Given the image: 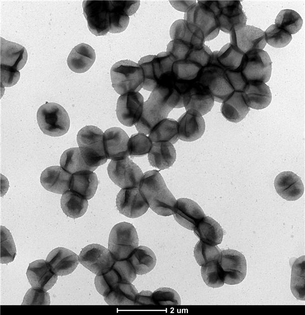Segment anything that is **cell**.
I'll use <instances>...</instances> for the list:
<instances>
[{
	"mask_svg": "<svg viewBox=\"0 0 305 315\" xmlns=\"http://www.w3.org/2000/svg\"><path fill=\"white\" fill-rule=\"evenodd\" d=\"M139 188L156 213L164 216L174 214L177 200L158 171L150 170L143 174Z\"/></svg>",
	"mask_w": 305,
	"mask_h": 315,
	"instance_id": "1",
	"label": "cell"
},
{
	"mask_svg": "<svg viewBox=\"0 0 305 315\" xmlns=\"http://www.w3.org/2000/svg\"><path fill=\"white\" fill-rule=\"evenodd\" d=\"M77 141L86 163L95 170L105 163L107 157L104 143V133L98 127L87 125L78 133Z\"/></svg>",
	"mask_w": 305,
	"mask_h": 315,
	"instance_id": "2",
	"label": "cell"
},
{
	"mask_svg": "<svg viewBox=\"0 0 305 315\" xmlns=\"http://www.w3.org/2000/svg\"><path fill=\"white\" fill-rule=\"evenodd\" d=\"M112 87L120 95L138 92L144 85L141 67L130 60H122L113 65L110 71Z\"/></svg>",
	"mask_w": 305,
	"mask_h": 315,
	"instance_id": "3",
	"label": "cell"
},
{
	"mask_svg": "<svg viewBox=\"0 0 305 315\" xmlns=\"http://www.w3.org/2000/svg\"><path fill=\"white\" fill-rule=\"evenodd\" d=\"M217 52H213L211 60L201 69L197 81L209 88L215 101L222 103L234 91L226 77V70L217 60Z\"/></svg>",
	"mask_w": 305,
	"mask_h": 315,
	"instance_id": "4",
	"label": "cell"
},
{
	"mask_svg": "<svg viewBox=\"0 0 305 315\" xmlns=\"http://www.w3.org/2000/svg\"><path fill=\"white\" fill-rule=\"evenodd\" d=\"M172 109L164 93L159 88H155L144 103L142 115L135 124L137 130L149 134L156 124L167 118Z\"/></svg>",
	"mask_w": 305,
	"mask_h": 315,
	"instance_id": "5",
	"label": "cell"
},
{
	"mask_svg": "<svg viewBox=\"0 0 305 315\" xmlns=\"http://www.w3.org/2000/svg\"><path fill=\"white\" fill-rule=\"evenodd\" d=\"M38 124L45 134L59 137L65 134L70 128V121L66 110L56 103L42 105L37 114Z\"/></svg>",
	"mask_w": 305,
	"mask_h": 315,
	"instance_id": "6",
	"label": "cell"
},
{
	"mask_svg": "<svg viewBox=\"0 0 305 315\" xmlns=\"http://www.w3.org/2000/svg\"><path fill=\"white\" fill-rule=\"evenodd\" d=\"M137 231L131 223L122 222L112 229L108 240V249L115 260L127 259L138 246Z\"/></svg>",
	"mask_w": 305,
	"mask_h": 315,
	"instance_id": "7",
	"label": "cell"
},
{
	"mask_svg": "<svg viewBox=\"0 0 305 315\" xmlns=\"http://www.w3.org/2000/svg\"><path fill=\"white\" fill-rule=\"evenodd\" d=\"M184 20L200 31L204 42L211 41L219 34L220 28L209 1H198L184 14Z\"/></svg>",
	"mask_w": 305,
	"mask_h": 315,
	"instance_id": "8",
	"label": "cell"
},
{
	"mask_svg": "<svg viewBox=\"0 0 305 315\" xmlns=\"http://www.w3.org/2000/svg\"><path fill=\"white\" fill-rule=\"evenodd\" d=\"M239 68L247 83L252 81L265 83L271 76L272 62L266 52L255 50L244 54Z\"/></svg>",
	"mask_w": 305,
	"mask_h": 315,
	"instance_id": "9",
	"label": "cell"
},
{
	"mask_svg": "<svg viewBox=\"0 0 305 315\" xmlns=\"http://www.w3.org/2000/svg\"><path fill=\"white\" fill-rule=\"evenodd\" d=\"M209 3L222 32L229 34L234 26L246 24L247 18L240 1H209Z\"/></svg>",
	"mask_w": 305,
	"mask_h": 315,
	"instance_id": "10",
	"label": "cell"
},
{
	"mask_svg": "<svg viewBox=\"0 0 305 315\" xmlns=\"http://www.w3.org/2000/svg\"><path fill=\"white\" fill-rule=\"evenodd\" d=\"M107 171L111 180L122 189L139 187L143 175L140 167L128 157L112 160Z\"/></svg>",
	"mask_w": 305,
	"mask_h": 315,
	"instance_id": "11",
	"label": "cell"
},
{
	"mask_svg": "<svg viewBox=\"0 0 305 315\" xmlns=\"http://www.w3.org/2000/svg\"><path fill=\"white\" fill-rule=\"evenodd\" d=\"M84 15L90 31L97 36L109 32L110 1H84Z\"/></svg>",
	"mask_w": 305,
	"mask_h": 315,
	"instance_id": "12",
	"label": "cell"
},
{
	"mask_svg": "<svg viewBox=\"0 0 305 315\" xmlns=\"http://www.w3.org/2000/svg\"><path fill=\"white\" fill-rule=\"evenodd\" d=\"M230 44L244 54L255 50H263L266 46L264 32L253 26L240 24L230 33Z\"/></svg>",
	"mask_w": 305,
	"mask_h": 315,
	"instance_id": "13",
	"label": "cell"
},
{
	"mask_svg": "<svg viewBox=\"0 0 305 315\" xmlns=\"http://www.w3.org/2000/svg\"><path fill=\"white\" fill-rule=\"evenodd\" d=\"M80 263L96 275L104 273L113 266L115 260L109 249L98 244H91L82 249Z\"/></svg>",
	"mask_w": 305,
	"mask_h": 315,
	"instance_id": "14",
	"label": "cell"
},
{
	"mask_svg": "<svg viewBox=\"0 0 305 315\" xmlns=\"http://www.w3.org/2000/svg\"><path fill=\"white\" fill-rule=\"evenodd\" d=\"M219 262L223 272L224 283L236 284L245 278L247 264L244 255L241 252L231 249L223 250Z\"/></svg>",
	"mask_w": 305,
	"mask_h": 315,
	"instance_id": "15",
	"label": "cell"
},
{
	"mask_svg": "<svg viewBox=\"0 0 305 315\" xmlns=\"http://www.w3.org/2000/svg\"><path fill=\"white\" fill-rule=\"evenodd\" d=\"M144 99L139 92L121 95L116 106V115L123 125L132 127L138 122L143 112Z\"/></svg>",
	"mask_w": 305,
	"mask_h": 315,
	"instance_id": "16",
	"label": "cell"
},
{
	"mask_svg": "<svg viewBox=\"0 0 305 315\" xmlns=\"http://www.w3.org/2000/svg\"><path fill=\"white\" fill-rule=\"evenodd\" d=\"M116 206L120 213L131 218L143 215L149 207L139 187L121 189L117 196Z\"/></svg>",
	"mask_w": 305,
	"mask_h": 315,
	"instance_id": "17",
	"label": "cell"
},
{
	"mask_svg": "<svg viewBox=\"0 0 305 315\" xmlns=\"http://www.w3.org/2000/svg\"><path fill=\"white\" fill-rule=\"evenodd\" d=\"M138 64L143 71L144 81L143 88L149 91H152L158 86L161 80L169 71L168 63L160 53L157 55L143 57Z\"/></svg>",
	"mask_w": 305,
	"mask_h": 315,
	"instance_id": "18",
	"label": "cell"
},
{
	"mask_svg": "<svg viewBox=\"0 0 305 315\" xmlns=\"http://www.w3.org/2000/svg\"><path fill=\"white\" fill-rule=\"evenodd\" d=\"M214 101V97L209 88L197 81L190 85L183 96V106L185 110L196 111L202 116L211 111Z\"/></svg>",
	"mask_w": 305,
	"mask_h": 315,
	"instance_id": "19",
	"label": "cell"
},
{
	"mask_svg": "<svg viewBox=\"0 0 305 315\" xmlns=\"http://www.w3.org/2000/svg\"><path fill=\"white\" fill-rule=\"evenodd\" d=\"M140 1H110V29L111 33H119L127 28L129 16L135 14Z\"/></svg>",
	"mask_w": 305,
	"mask_h": 315,
	"instance_id": "20",
	"label": "cell"
},
{
	"mask_svg": "<svg viewBox=\"0 0 305 315\" xmlns=\"http://www.w3.org/2000/svg\"><path fill=\"white\" fill-rule=\"evenodd\" d=\"M178 138L191 142L200 138L205 129V121L197 111H186L178 119Z\"/></svg>",
	"mask_w": 305,
	"mask_h": 315,
	"instance_id": "21",
	"label": "cell"
},
{
	"mask_svg": "<svg viewBox=\"0 0 305 315\" xmlns=\"http://www.w3.org/2000/svg\"><path fill=\"white\" fill-rule=\"evenodd\" d=\"M129 138L122 129L112 127L104 134V143L108 159L113 160L122 159L129 155L128 143Z\"/></svg>",
	"mask_w": 305,
	"mask_h": 315,
	"instance_id": "22",
	"label": "cell"
},
{
	"mask_svg": "<svg viewBox=\"0 0 305 315\" xmlns=\"http://www.w3.org/2000/svg\"><path fill=\"white\" fill-rule=\"evenodd\" d=\"M173 216L179 224L191 230H193L205 216L203 210L196 202L185 198L177 200Z\"/></svg>",
	"mask_w": 305,
	"mask_h": 315,
	"instance_id": "23",
	"label": "cell"
},
{
	"mask_svg": "<svg viewBox=\"0 0 305 315\" xmlns=\"http://www.w3.org/2000/svg\"><path fill=\"white\" fill-rule=\"evenodd\" d=\"M46 262L57 275L64 276L73 272L79 263V257L71 250L62 247L52 250Z\"/></svg>",
	"mask_w": 305,
	"mask_h": 315,
	"instance_id": "24",
	"label": "cell"
},
{
	"mask_svg": "<svg viewBox=\"0 0 305 315\" xmlns=\"http://www.w3.org/2000/svg\"><path fill=\"white\" fill-rule=\"evenodd\" d=\"M26 274L32 287L46 291L54 285L58 279L57 275L44 259L30 263Z\"/></svg>",
	"mask_w": 305,
	"mask_h": 315,
	"instance_id": "25",
	"label": "cell"
},
{
	"mask_svg": "<svg viewBox=\"0 0 305 315\" xmlns=\"http://www.w3.org/2000/svg\"><path fill=\"white\" fill-rule=\"evenodd\" d=\"M275 189L278 194L288 201H294L303 194L304 187L300 178L291 171H283L275 177Z\"/></svg>",
	"mask_w": 305,
	"mask_h": 315,
	"instance_id": "26",
	"label": "cell"
},
{
	"mask_svg": "<svg viewBox=\"0 0 305 315\" xmlns=\"http://www.w3.org/2000/svg\"><path fill=\"white\" fill-rule=\"evenodd\" d=\"M72 175L62 167L51 166L42 172L40 181L47 190L63 194L70 189Z\"/></svg>",
	"mask_w": 305,
	"mask_h": 315,
	"instance_id": "27",
	"label": "cell"
},
{
	"mask_svg": "<svg viewBox=\"0 0 305 315\" xmlns=\"http://www.w3.org/2000/svg\"><path fill=\"white\" fill-rule=\"evenodd\" d=\"M242 94L248 107L257 110L267 107L272 98L269 87L262 82H248Z\"/></svg>",
	"mask_w": 305,
	"mask_h": 315,
	"instance_id": "28",
	"label": "cell"
},
{
	"mask_svg": "<svg viewBox=\"0 0 305 315\" xmlns=\"http://www.w3.org/2000/svg\"><path fill=\"white\" fill-rule=\"evenodd\" d=\"M95 59L94 49L88 44L81 43L72 50L67 59V64L72 71L83 73L91 67Z\"/></svg>",
	"mask_w": 305,
	"mask_h": 315,
	"instance_id": "29",
	"label": "cell"
},
{
	"mask_svg": "<svg viewBox=\"0 0 305 315\" xmlns=\"http://www.w3.org/2000/svg\"><path fill=\"white\" fill-rule=\"evenodd\" d=\"M28 59L23 46L1 37V65L14 67L19 71L25 65Z\"/></svg>",
	"mask_w": 305,
	"mask_h": 315,
	"instance_id": "30",
	"label": "cell"
},
{
	"mask_svg": "<svg viewBox=\"0 0 305 315\" xmlns=\"http://www.w3.org/2000/svg\"><path fill=\"white\" fill-rule=\"evenodd\" d=\"M148 157L152 166L163 170L173 165L176 158V150L169 142H153Z\"/></svg>",
	"mask_w": 305,
	"mask_h": 315,
	"instance_id": "31",
	"label": "cell"
},
{
	"mask_svg": "<svg viewBox=\"0 0 305 315\" xmlns=\"http://www.w3.org/2000/svg\"><path fill=\"white\" fill-rule=\"evenodd\" d=\"M250 110L246 105L242 92L234 91L222 102L221 113L228 121L235 123L242 120Z\"/></svg>",
	"mask_w": 305,
	"mask_h": 315,
	"instance_id": "32",
	"label": "cell"
},
{
	"mask_svg": "<svg viewBox=\"0 0 305 315\" xmlns=\"http://www.w3.org/2000/svg\"><path fill=\"white\" fill-rule=\"evenodd\" d=\"M98 184V178L95 173L90 170H83L72 174L70 190L89 200L94 196Z\"/></svg>",
	"mask_w": 305,
	"mask_h": 315,
	"instance_id": "33",
	"label": "cell"
},
{
	"mask_svg": "<svg viewBox=\"0 0 305 315\" xmlns=\"http://www.w3.org/2000/svg\"><path fill=\"white\" fill-rule=\"evenodd\" d=\"M170 36L172 40H180L194 46L204 44L202 32L184 19L178 20L172 24Z\"/></svg>",
	"mask_w": 305,
	"mask_h": 315,
	"instance_id": "34",
	"label": "cell"
},
{
	"mask_svg": "<svg viewBox=\"0 0 305 315\" xmlns=\"http://www.w3.org/2000/svg\"><path fill=\"white\" fill-rule=\"evenodd\" d=\"M193 230L200 240L209 245L216 246L222 241L223 229L216 220L210 216H204Z\"/></svg>",
	"mask_w": 305,
	"mask_h": 315,
	"instance_id": "35",
	"label": "cell"
},
{
	"mask_svg": "<svg viewBox=\"0 0 305 315\" xmlns=\"http://www.w3.org/2000/svg\"><path fill=\"white\" fill-rule=\"evenodd\" d=\"M127 259L132 264L136 274L139 275L145 274L151 271L156 263L154 253L145 246L136 248Z\"/></svg>",
	"mask_w": 305,
	"mask_h": 315,
	"instance_id": "36",
	"label": "cell"
},
{
	"mask_svg": "<svg viewBox=\"0 0 305 315\" xmlns=\"http://www.w3.org/2000/svg\"><path fill=\"white\" fill-rule=\"evenodd\" d=\"M88 202L79 193L68 190L63 194L61 206L64 213L72 218L82 216L88 208Z\"/></svg>",
	"mask_w": 305,
	"mask_h": 315,
	"instance_id": "37",
	"label": "cell"
},
{
	"mask_svg": "<svg viewBox=\"0 0 305 315\" xmlns=\"http://www.w3.org/2000/svg\"><path fill=\"white\" fill-rule=\"evenodd\" d=\"M137 294V290L132 283L121 281L104 298L110 305H133Z\"/></svg>",
	"mask_w": 305,
	"mask_h": 315,
	"instance_id": "38",
	"label": "cell"
},
{
	"mask_svg": "<svg viewBox=\"0 0 305 315\" xmlns=\"http://www.w3.org/2000/svg\"><path fill=\"white\" fill-rule=\"evenodd\" d=\"M149 135L152 142H169L173 144L179 139L178 122L173 119H164L154 126Z\"/></svg>",
	"mask_w": 305,
	"mask_h": 315,
	"instance_id": "39",
	"label": "cell"
},
{
	"mask_svg": "<svg viewBox=\"0 0 305 315\" xmlns=\"http://www.w3.org/2000/svg\"><path fill=\"white\" fill-rule=\"evenodd\" d=\"M60 165L64 170L71 174L83 170H95L86 163L78 147L71 148L65 151L61 157Z\"/></svg>",
	"mask_w": 305,
	"mask_h": 315,
	"instance_id": "40",
	"label": "cell"
},
{
	"mask_svg": "<svg viewBox=\"0 0 305 315\" xmlns=\"http://www.w3.org/2000/svg\"><path fill=\"white\" fill-rule=\"evenodd\" d=\"M303 21L300 16L295 11L285 9L277 15L275 25L290 35L296 34L301 28Z\"/></svg>",
	"mask_w": 305,
	"mask_h": 315,
	"instance_id": "41",
	"label": "cell"
},
{
	"mask_svg": "<svg viewBox=\"0 0 305 315\" xmlns=\"http://www.w3.org/2000/svg\"><path fill=\"white\" fill-rule=\"evenodd\" d=\"M243 55L230 43H227L217 52V58L226 70H235L240 67Z\"/></svg>",
	"mask_w": 305,
	"mask_h": 315,
	"instance_id": "42",
	"label": "cell"
},
{
	"mask_svg": "<svg viewBox=\"0 0 305 315\" xmlns=\"http://www.w3.org/2000/svg\"><path fill=\"white\" fill-rule=\"evenodd\" d=\"M304 256L294 262L291 270L290 288L297 299L304 300Z\"/></svg>",
	"mask_w": 305,
	"mask_h": 315,
	"instance_id": "43",
	"label": "cell"
},
{
	"mask_svg": "<svg viewBox=\"0 0 305 315\" xmlns=\"http://www.w3.org/2000/svg\"><path fill=\"white\" fill-rule=\"evenodd\" d=\"M201 273L203 281L209 287H220L224 284L223 272L218 260L202 265Z\"/></svg>",
	"mask_w": 305,
	"mask_h": 315,
	"instance_id": "44",
	"label": "cell"
},
{
	"mask_svg": "<svg viewBox=\"0 0 305 315\" xmlns=\"http://www.w3.org/2000/svg\"><path fill=\"white\" fill-rule=\"evenodd\" d=\"M121 281L122 280L120 276L117 271L112 267L106 272L96 276L95 285L98 292L104 297Z\"/></svg>",
	"mask_w": 305,
	"mask_h": 315,
	"instance_id": "45",
	"label": "cell"
},
{
	"mask_svg": "<svg viewBox=\"0 0 305 315\" xmlns=\"http://www.w3.org/2000/svg\"><path fill=\"white\" fill-rule=\"evenodd\" d=\"M221 249L217 246H213L199 240L196 244L194 255L197 263L202 266L214 260L219 261Z\"/></svg>",
	"mask_w": 305,
	"mask_h": 315,
	"instance_id": "46",
	"label": "cell"
},
{
	"mask_svg": "<svg viewBox=\"0 0 305 315\" xmlns=\"http://www.w3.org/2000/svg\"><path fill=\"white\" fill-rule=\"evenodd\" d=\"M152 142L149 137L142 133L131 135L128 143L129 154L131 157L143 156L148 153Z\"/></svg>",
	"mask_w": 305,
	"mask_h": 315,
	"instance_id": "47",
	"label": "cell"
},
{
	"mask_svg": "<svg viewBox=\"0 0 305 315\" xmlns=\"http://www.w3.org/2000/svg\"><path fill=\"white\" fill-rule=\"evenodd\" d=\"M16 248L10 231L1 227V263H8L14 261L16 255Z\"/></svg>",
	"mask_w": 305,
	"mask_h": 315,
	"instance_id": "48",
	"label": "cell"
},
{
	"mask_svg": "<svg viewBox=\"0 0 305 315\" xmlns=\"http://www.w3.org/2000/svg\"><path fill=\"white\" fill-rule=\"evenodd\" d=\"M265 40L268 45L276 48H283L291 41V35L276 26H270L264 32Z\"/></svg>",
	"mask_w": 305,
	"mask_h": 315,
	"instance_id": "49",
	"label": "cell"
},
{
	"mask_svg": "<svg viewBox=\"0 0 305 315\" xmlns=\"http://www.w3.org/2000/svg\"><path fill=\"white\" fill-rule=\"evenodd\" d=\"M154 305H180L181 299L178 293L169 287H160L152 294Z\"/></svg>",
	"mask_w": 305,
	"mask_h": 315,
	"instance_id": "50",
	"label": "cell"
},
{
	"mask_svg": "<svg viewBox=\"0 0 305 315\" xmlns=\"http://www.w3.org/2000/svg\"><path fill=\"white\" fill-rule=\"evenodd\" d=\"M50 296L46 291L34 288L29 289L26 293L22 305H50Z\"/></svg>",
	"mask_w": 305,
	"mask_h": 315,
	"instance_id": "51",
	"label": "cell"
},
{
	"mask_svg": "<svg viewBox=\"0 0 305 315\" xmlns=\"http://www.w3.org/2000/svg\"><path fill=\"white\" fill-rule=\"evenodd\" d=\"M112 267L117 271L121 280L132 283L136 278V273L127 259L115 260Z\"/></svg>",
	"mask_w": 305,
	"mask_h": 315,
	"instance_id": "52",
	"label": "cell"
},
{
	"mask_svg": "<svg viewBox=\"0 0 305 315\" xmlns=\"http://www.w3.org/2000/svg\"><path fill=\"white\" fill-rule=\"evenodd\" d=\"M20 77L19 71L14 67L1 65V85L2 87L15 85Z\"/></svg>",
	"mask_w": 305,
	"mask_h": 315,
	"instance_id": "53",
	"label": "cell"
},
{
	"mask_svg": "<svg viewBox=\"0 0 305 315\" xmlns=\"http://www.w3.org/2000/svg\"><path fill=\"white\" fill-rule=\"evenodd\" d=\"M225 74L234 91L242 92L247 82L243 78L239 67L235 70H226Z\"/></svg>",
	"mask_w": 305,
	"mask_h": 315,
	"instance_id": "54",
	"label": "cell"
},
{
	"mask_svg": "<svg viewBox=\"0 0 305 315\" xmlns=\"http://www.w3.org/2000/svg\"><path fill=\"white\" fill-rule=\"evenodd\" d=\"M153 292L149 290H142L136 296L134 304H153L154 303L152 297Z\"/></svg>",
	"mask_w": 305,
	"mask_h": 315,
	"instance_id": "55",
	"label": "cell"
},
{
	"mask_svg": "<svg viewBox=\"0 0 305 315\" xmlns=\"http://www.w3.org/2000/svg\"><path fill=\"white\" fill-rule=\"evenodd\" d=\"M172 6L179 11L186 12L190 7L195 4L196 1H170Z\"/></svg>",
	"mask_w": 305,
	"mask_h": 315,
	"instance_id": "56",
	"label": "cell"
}]
</instances>
